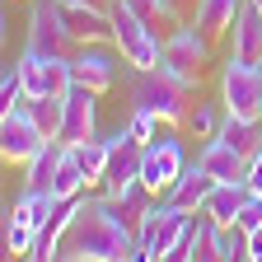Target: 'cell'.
I'll return each instance as SVG.
<instances>
[{
  "label": "cell",
  "instance_id": "1",
  "mask_svg": "<svg viewBox=\"0 0 262 262\" xmlns=\"http://www.w3.org/2000/svg\"><path fill=\"white\" fill-rule=\"evenodd\" d=\"M131 253H136V229L122 225L103 202H89L80 206V215L71 220V229H66L61 239V253L56 257H75V262H131Z\"/></svg>",
  "mask_w": 262,
  "mask_h": 262
},
{
  "label": "cell",
  "instance_id": "2",
  "mask_svg": "<svg viewBox=\"0 0 262 262\" xmlns=\"http://www.w3.org/2000/svg\"><path fill=\"white\" fill-rule=\"evenodd\" d=\"M108 14H113V42H117V52H122V61L126 66H136V71H155L159 66V56H164V42H159V33L126 5V0H113L108 5Z\"/></svg>",
  "mask_w": 262,
  "mask_h": 262
},
{
  "label": "cell",
  "instance_id": "3",
  "mask_svg": "<svg viewBox=\"0 0 262 262\" xmlns=\"http://www.w3.org/2000/svg\"><path fill=\"white\" fill-rule=\"evenodd\" d=\"M187 84H178L169 71H136L131 75V108H145L159 122H183L187 117Z\"/></svg>",
  "mask_w": 262,
  "mask_h": 262
},
{
  "label": "cell",
  "instance_id": "4",
  "mask_svg": "<svg viewBox=\"0 0 262 262\" xmlns=\"http://www.w3.org/2000/svg\"><path fill=\"white\" fill-rule=\"evenodd\" d=\"M211 56V33L206 28H173L169 33V42H164V56H159V71H169L178 84L196 89L202 84V66Z\"/></svg>",
  "mask_w": 262,
  "mask_h": 262
},
{
  "label": "cell",
  "instance_id": "5",
  "mask_svg": "<svg viewBox=\"0 0 262 262\" xmlns=\"http://www.w3.org/2000/svg\"><path fill=\"white\" fill-rule=\"evenodd\" d=\"M196 211H183L173 202H155L136 229V244L145 248V257H159V262H169V253L178 248V239L187 234V225H192Z\"/></svg>",
  "mask_w": 262,
  "mask_h": 262
},
{
  "label": "cell",
  "instance_id": "6",
  "mask_svg": "<svg viewBox=\"0 0 262 262\" xmlns=\"http://www.w3.org/2000/svg\"><path fill=\"white\" fill-rule=\"evenodd\" d=\"M220 103H225V113H234V117L262 122V66L229 56L225 75H220Z\"/></svg>",
  "mask_w": 262,
  "mask_h": 262
},
{
  "label": "cell",
  "instance_id": "7",
  "mask_svg": "<svg viewBox=\"0 0 262 262\" xmlns=\"http://www.w3.org/2000/svg\"><path fill=\"white\" fill-rule=\"evenodd\" d=\"M187 169L183 164V141L173 136V131H159L155 141H145V155H141V183L155 192V196H164L173 183H178V173Z\"/></svg>",
  "mask_w": 262,
  "mask_h": 262
},
{
  "label": "cell",
  "instance_id": "8",
  "mask_svg": "<svg viewBox=\"0 0 262 262\" xmlns=\"http://www.w3.org/2000/svg\"><path fill=\"white\" fill-rule=\"evenodd\" d=\"M80 42H75V33L66 28L61 19V5L56 0H38L28 14V52H42V56H71Z\"/></svg>",
  "mask_w": 262,
  "mask_h": 262
},
{
  "label": "cell",
  "instance_id": "9",
  "mask_svg": "<svg viewBox=\"0 0 262 262\" xmlns=\"http://www.w3.org/2000/svg\"><path fill=\"white\" fill-rule=\"evenodd\" d=\"M108 169H103V178H98V187H103L108 196H117V192H126L131 183L141 178V155H145V141H136L131 131L122 126V131H113L108 136Z\"/></svg>",
  "mask_w": 262,
  "mask_h": 262
},
{
  "label": "cell",
  "instance_id": "10",
  "mask_svg": "<svg viewBox=\"0 0 262 262\" xmlns=\"http://www.w3.org/2000/svg\"><path fill=\"white\" fill-rule=\"evenodd\" d=\"M42 145H47V136H42V126L28 117V108L0 113V155H5V164H28Z\"/></svg>",
  "mask_w": 262,
  "mask_h": 262
},
{
  "label": "cell",
  "instance_id": "11",
  "mask_svg": "<svg viewBox=\"0 0 262 262\" xmlns=\"http://www.w3.org/2000/svg\"><path fill=\"white\" fill-rule=\"evenodd\" d=\"M19 75H24L28 98H38V94H66V89H71V56H42V52H28L24 47Z\"/></svg>",
  "mask_w": 262,
  "mask_h": 262
},
{
  "label": "cell",
  "instance_id": "12",
  "mask_svg": "<svg viewBox=\"0 0 262 262\" xmlns=\"http://www.w3.org/2000/svg\"><path fill=\"white\" fill-rule=\"evenodd\" d=\"M98 136V94L84 89V84H71L66 89V117H61V145H80Z\"/></svg>",
  "mask_w": 262,
  "mask_h": 262
},
{
  "label": "cell",
  "instance_id": "13",
  "mask_svg": "<svg viewBox=\"0 0 262 262\" xmlns=\"http://www.w3.org/2000/svg\"><path fill=\"white\" fill-rule=\"evenodd\" d=\"M61 5V19L66 28L75 33V42H113V14L108 10H98L94 0H56Z\"/></svg>",
  "mask_w": 262,
  "mask_h": 262
},
{
  "label": "cell",
  "instance_id": "14",
  "mask_svg": "<svg viewBox=\"0 0 262 262\" xmlns=\"http://www.w3.org/2000/svg\"><path fill=\"white\" fill-rule=\"evenodd\" d=\"M89 202V192H80V196H61L56 202V211L38 225V239H33V262H47V257H56L61 253V239H66V229H71V220L80 215V206Z\"/></svg>",
  "mask_w": 262,
  "mask_h": 262
},
{
  "label": "cell",
  "instance_id": "15",
  "mask_svg": "<svg viewBox=\"0 0 262 262\" xmlns=\"http://www.w3.org/2000/svg\"><path fill=\"white\" fill-rule=\"evenodd\" d=\"M113 80H117V66H113L108 52H98V42H84L71 56V84H84L94 94H103V89H113Z\"/></svg>",
  "mask_w": 262,
  "mask_h": 262
},
{
  "label": "cell",
  "instance_id": "16",
  "mask_svg": "<svg viewBox=\"0 0 262 262\" xmlns=\"http://www.w3.org/2000/svg\"><path fill=\"white\" fill-rule=\"evenodd\" d=\"M202 169L215 178V183H239L244 173H248V155H239L229 141H220V136H206V145H202Z\"/></svg>",
  "mask_w": 262,
  "mask_h": 262
},
{
  "label": "cell",
  "instance_id": "17",
  "mask_svg": "<svg viewBox=\"0 0 262 262\" xmlns=\"http://www.w3.org/2000/svg\"><path fill=\"white\" fill-rule=\"evenodd\" d=\"M211 192H215V178L202 169V159H196L192 169H183V173H178V183L164 192V202H173V206H183V211H202Z\"/></svg>",
  "mask_w": 262,
  "mask_h": 262
},
{
  "label": "cell",
  "instance_id": "18",
  "mask_svg": "<svg viewBox=\"0 0 262 262\" xmlns=\"http://www.w3.org/2000/svg\"><path fill=\"white\" fill-rule=\"evenodd\" d=\"M234 56L262 66V5H253V0H244L234 19Z\"/></svg>",
  "mask_w": 262,
  "mask_h": 262
},
{
  "label": "cell",
  "instance_id": "19",
  "mask_svg": "<svg viewBox=\"0 0 262 262\" xmlns=\"http://www.w3.org/2000/svg\"><path fill=\"white\" fill-rule=\"evenodd\" d=\"M98 202H103V206H108V211H113V215H117L122 225H131V229H141L145 211H150V206L159 202V196H155V192H150V187H145V183L136 178V183L126 187V192H117V196H108V192H103V196H98Z\"/></svg>",
  "mask_w": 262,
  "mask_h": 262
},
{
  "label": "cell",
  "instance_id": "20",
  "mask_svg": "<svg viewBox=\"0 0 262 262\" xmlns=\"http://www.w3.org/2000/svg\"><path fill=\"white\" fill-rule=\"evenodd\" d=\"M248 196H253V187H248L244 178H239V183H215V192L206 196V206H202V211H206V215H215L220 225H234Z\"/></svg>",
  "mask_w": 262,
  "mask_h": 262
},
{
  "label": "cell",
  "instance_id": "21",
  "mask_svg": "<svg viewBox=\"0 0 262 262\" xmlns=\"http://www.w3.org/2000/svg\"><path fill=\"white\" fill-rule=\"evenodd\" d=\"M28 117L42 126V136L56 141L61 136V117H66V94H38V98H24Z\"/></svg>",
  "mask_w": 262,
  "mask_h": 262
},
{
  "label": "cell",
  "instance_id": "22",
  "mask_svg": "<svg viewBox=\"0 0 262 262\" xmlns=\"http://www.w3.org/2000/svg\"><path fill=\"white\" fill-rule=\"evenodd\" d=\"M239 5H244V0H196V28H206L211 38H220V33L234 28Z\"/></svg>",
  "mask_w": 262,
  "mask_h": 262
},
{
  "label": "cell",
  "instance_id": "23",
  "mask_svg": "<svg viewBox=\"0 0 262 262\" xmlns=\"http://www.w3.org/2000/svg\"><path fill=\"white\" fill-rule=\"evenodd\" d=\"M61 155H66V145L61 141H47L38 155L24 164V187H52V178L61 169Z\"/></svg>",
  "mask_w": 262,
  "mask_h": 262
},
{
  "label": "cell",
  "instance_id": "24",
  "mask_svg": "<svg viewBox=\"0 0 262 262\" xmlns=\"http://www.w3.org/2000/svg\"><path fill=\"white\" fill-rule=\"evenodd\" d=\"M220 141H229L239 155H253L262 145V122H248V117H234V113H225L220 117V131H215Z\"/></svg>",
  "mask_w": 262,
  "mask_h": 262
},
{
  "label": "cell",
  "instance_id": "25",
  "mask_svg": "<svg viewBox=\"0 0 262 262\" xmlns=\"http://www.w3.org/2000/svg\"><path fill=\"white\" fill-rule=\"evenodd\" d=\"M84 187H89V173L80 169V159L71 155V145H66L61 169H56V178H52V192H56V196H80Z\"/></svg>",
  "mask_w": 262,
  "mask_h": 262
},
{
  "label": "cell",
  "instance_id": "26",
  "mask_svg": "<svg viewBox=\"0 0 262 262\" xmlns=\"http://www.w3.org/2000/svg\"><path fill=\"white\" fill-rule=\"evenodd\" d=\"M108 136L103 141H98V136H89V141H80V145H71V155L80 159V169L89 173V183H98V178H103V169H108Z\"/></svg>",
  "mask_w": 262,
  "mask_h": 262
},
{
  "label": "cell",
  "instance_id": "27",
  "mask_svg": "<svg viewBox=\"0 0 262 262\" xmlns=\"http://www.w3.org/2000/svg\"><path fill=\"white\" fill-rule=\"evenodd\" d=\"M126 5L136 10L155 33H159V24H164V28H178V24H183V14L173 10V0H126Z\"/></svg>",
  "mask_w": 262,
  "mask_h": 262
},
{
  "label": "cell",
  "instance_id": "28",
  "mask_svg": "<svg viewBox=\"0 0 262 262\" xmlns=\"http://www.w3.org/2000/svg\"><path fill=\"white\" fill-rule=\"evenodd\" d=\"M33 239H38V229H33L28 220H19V215L5 220V257H28Z\"/></svg>",
  "mask_w": 262,
  "mask_h": 262
},
{
  "label": "cell",
  "instance_id": "29",
  "mask_svg": "<svg viewBox=\"0 0 262 262\" xmlns=\"http://www.w3.org/2000/svg\"><path fill=\"white\" fill-rule=\"evenodd\" d=\"M248 257V229L244 225H220V262Z\"/></svg>",
  "mask_w": 262,
  "mask_h": 262
},
{
  "label": "cell",
  "instance_id": "30",
  "mask_svg": "<svg viewBox=\"0 0 262 262\" xmlns=\"http://www.w3.org/2000/svg\"><path fill=\"white\" fill-rule=\"evenodd\" d=\"M24 98H28V89H24V75H19V61L5 71V80H0V113H10V108H24Z\"/></svg>",
  "mask_w": 262,
  "mask_h": 262
},
{
  "label": "cell",
  "instance_id": "31",
  "mask_svg": "<svg viewBox=\"0 0 262 262\" xmlns=\"http://www.w3.org/2000/svg\"><path fill=\"white\" fill-rule=\"evenodd\" d=\"M183 126L192 131V136H215V131H220V117H215L211 103H196V108L183 117Z\"/></svg>",
  "mask_w": 262,
  "mask_h": 262
},
{
  "label": "cell",
  "instance_id": "32",
  "mask_svg": "<svg viewBox=\"0 0 262 262\" xmlns=\"http://www.w3.org/2000/svg\"><path fill=\"white\" fill-rule=\"evenodd\" d=\"M126 131H131L136 141H155V136H159V117H155V113H145V108H131Z\"/></svg>",
  "mask_w": 262,
  "mask_h": 262
},
{
  "label": "cell",
  "instance_id": "33",
  "mask_svg": "<svg viewBox=\"0 0 262 262\" xmlns=\"http://www.w3.org/2000/svg\"><path fill=\"white\" fill-rule=\"evenodd\" d=\"M234 225H244L248 234H253V229H262V196H257V192L244 202V211H239V220H234Z\"/></svg>",
  "mask_w": 262,
  "mask_h": 262
},
{
  "label": "cell",
  "instance_id": "34",
  "mask_svg": "<svg viewBox=\"0 0 262 262\" xmlns=\"http://www.w3.org/2000/svg\"><path fill=\"white\" fill-rule=\"evenodd\" d=\"M244 183H248V187H253V192L262 196V145H257V150L248 155V173H244Z\"/></svg>",
  "mask_w": 262,
  "mask_h": 262
},
{
  "label": "cell",
  "instance_id": "35",
  "mask_svg": "<svg viewBox=\"0 0 262 262\" xmlns=\"http://www.w3.org/2000/svg\"><path fill=\"white\" fill-rule=\"evenodd\" d=\"M248 262H262V229L248 234Z\"/></svg>",
  "mask_w": 262,
  "mask_h": 262
},
{
  "label": "cell",
  "instance_id": "36",
  "mask_svg": "<svg viewBox=\"0 0 262 262\" xmlns=\"http://www.w3.org/2000/svg\"><path fill=\"white\" fill-rule=\"evenodd\" d=\"M187 5H192V10H196V0H173V10H178V14H183V10H187Z\"/></svg>",
  "mask_w": 262,
  "mask_h": 262
},
{
  "label": "cell",
  "instance_id": "37",
  "mask_svg": "<svg viewBox=\"0 0 262 262\" xmlns=\"http://www.w3.org/2000/svg\"><path fill=\"white\" fill-rule=\"evenodd\" d=\"M253 5H262V0H253Z\"/></svg>",
  "mask_w": 262,
  "mask_h": 262
}]
</instances>
